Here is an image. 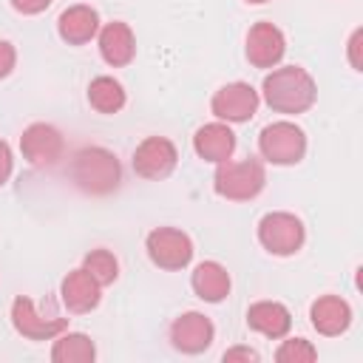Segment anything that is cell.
Returning <instances> with one entry per match:
<instances>
[{
    "instance_id": "obj_1",
    "label": "cell",
    "mask_w": 363,
    "mask_h": 363,
    "mask_svg": "<svg viewBox=\"0 0 363 363\" xmlns=\"http://www.w3.org/2000/svg\"><path fill=\"white\" fill-rule=\"evenodd\" d=\"M261 94L267 105L278 113H303L312 108L318 88H315V79L301 65H284L264 77Z\"/></svg>"
},
{
    "instance_id": "obj_2",
    "label": "cell",
    "mask_w": 363,
    "mask_h": 363,
    "mask_svg": "<svg viewBox=\"0 0 363 363\" xmlns=\"http://www.w3.org/2000/svg\"><path fill=\"white\" fill-rule=\"evenodd\" d=\"M74 184L88 196H108L122 182L119 159L105 147H82L71 164Z\"/></svg>"
},
{
    "instance_id": "obj_3",
    "label": "cell",
    "mask_w": 363,
    "mask_h": 363,
    "mask_svg": "<svg viewBox=\"0 0 363 363\" xmlns=\"http://www.w3.org/2000/svg\"><path fill=\"white\" fill-rule=\"evenodd\" d=\"M264 184H267V173L258 159H241V162L227 159L218 164L213 176L216 193L230 201H250L264 190Z\"/></svg>"
},
{
    "instance_id": "obj_4",
    "label": "cell",
    "mask_w": 363,
    "mask_h": 363,
    "mask_svg": "<svg viewBox=\"0 0 363 363\" xmlns=\"http://www.w3.org/2000/svg\"><path fill=\"white\" fill-rule=\"evenodd\" d=\"M258 150L272 164H298L306 153V133L295 122H272L261 130Z\"/></svg>"
},
{
    "instance_id": "obj_5",
    "label": "cell",
    "mask_w": 363,
    "mask_h": 363,
    "mask_svg": "<svg viewBox=\"0 0 363 363\" xmlns=\"http://www.w3.org/2000/svg\"><path fill=\"white\" fill-rule=\"evenodd\" d=\"M303 224L292 213H267L258 221V241L272 255H295L303 247Z\"/></svg>"
},
{
    "instance_id": "obj_6",
    "label": "cell",
    "mask_w": 363,
    "mask_h": 363,
    "mask_svg": "<svg viewBox=\"0 0 363 363\" xmlns=\"http://www.w3.org/2000/svg\"><path fill=\"white\" fill-rule=\"evenodd\" d=\"M145 250H147L150 261L156 267H162V269H182L193 258L190 235L176 230V227H156L153 233H147Z\"/></svg>"
},
{
    "instance_id": "obj_7",
    "label": "cell",
    "mask_w": 363,
    "mask_h": 363,
    "mask_svg": "<svg viewBox=\"0 0 363 363\" xmlns=\"http://www.w3.org/2000/svg\"><path fill=\"white\" fill-rule=\"evenodd\" d=\"M210 108L221 122H247L258 111V91L250 82H227L213 94Z\"/></svg>"
},
{
    "instance_id": "obj_8",
    "label": "cell",
    "mask_w": 363,
    "mask_h": 363,
    "mask_svg": "<svg viewBox=\"0 0 363 363\" xmlns=\"http://www.w3.org/2000/svg\"><path fill=\"white\" fill-rule=\"evenodd\" d=\"M179 162L176 145L164 136H147L136 150H133V170L142 179H164L173 173Z\"/></svg>"
},
{
    "instance_id": "obj_9",
    "label": "cell",
    "mask_w": 363,
    "mask_h": 363,
    "mask_svg": "<svg viewBox=\"0 0 363 363\" xmlns=\"http://www.w3.org/2000/svg\"><path fill=\"white\" fill-rule=\"evenodd\" d=\"M20 150L34 167H51L62 153V136L54 125L34 122L20 136Z\"/></svg>"
},
{
    "instance_id": "obj_10",
    "label": "cell",
    "mask_w": 363,
    "mask_h": 363,
    "mask_svg": "<svg viewBox=\"0 0 363 363\" xmlns=\"http://www.w3.org/2000/svg\"><path fill=\"white\" fill-rule=\"evenodd\" d=\"M11 323L28 340H51V337H57L68 326L65 318H45V315H40L37 306L31 303V298H26V295L14 298V303H11Z\"/></svg>"
},
{
    "instance_id": "obj_11",
    "label": "cell",
    "mask_w": 363,
    "mask_h": 363,
    "mask_svg": "<svg viewBox=\"0 0 363 363\" xmlns=\"http://www.w3.org/2000/svg\"><path fill=\"white\" fill-rule=\"evenodd\" d=\"M213 323L201 312H184L170 323V343L184 354H201L213 343Z\"/></svg>"
},
{
    "instance_id": "obj_12",
    "label": "cell",
    "mask_w": 363,
    "mask_h": 363,
    "mask_svg": "<svg viewBox=\"0 0 363 363\" xmlns=\"http://www.w3.org/2000/svg\"><path fill=\"white\" fill-rule=\"evenodd\" d=\"M286 51V37L272 23H255L247 34V60L255 68H272Z\"/></svg>"
},
{
    "instance_id": "obj_13",
    "label": "cell",
    "mask_w": 363,
    "mask_h": 363,
    "mask_svg": "<svg viewBox=\"0 0 363 363\" xmlns=\"http://www.w3.org/2000/svg\"><path fill=\"white\" fill-rule=\"evenodd\" d=\"M193 150L199 153V159L204 162H227L235 150V133L224 125V122H210V125H201L193 136Z\"/></svg>"
},
{
    "instance_id": "obj_14",
    "label": "cell",
    "mask_w": 363,
    "mask_h": 363,
    "mask_svg": "<svg viewBox=\"0 0 363 363\" xmlns=\"http://www.w3.org/2000/svg\"><path fill=\"white\" fill-rule=\"evenodd\" d=\"M57 31L68 45H82L99 34V14L85 3L68 6L57 20Z\"/></svg>"
},
{
    "instance_id": "obj_15",
    "label": "cell",
    "mask_w": 363,
    "mask_h": 363,
    "mask_svg": "<svg viewBox=\"0 0 363 363\" xmlns=\"http://www.w3.org/2000/svg\"><path fill=\"white\" fill-rule=\"evenodd\" d=\"M99 284L79 267V269H71L62 284H60V295H62V303L68 306V312H77V315H85L91 312L96 303H99Z\"/></svg>"
},
{
    "instance_id": "obj_16",
    "label": "cell",
    "mask_w": 363,
    "mask_h": 363,
    "mask_svg": "<svg viewBox=\"0 0 363 363\" xmlns=\"http://www.w3.org/2000/svg\"><path fill=\"white\" fill-rule=\"evenodd\" d=\"M99 54L108 65L113 68H122L133 60L136 54V40H133V31L128 23H108L105 28H99Z\"/></svg>"
},
{
    "instance_id": "obj_17",
    "label": "cell",
    "mask_w": 363,
    "mask_h": 363,
    "mask_svg": "<svg viewBox=\"0 0 363 363\" xmlns=\"http://www.w3.org/2000/svg\"><path fill=\"white\" fill-rule=\"evenodd\" d=\"M309 320H312V326L320 335L335 337V335H340V332L349 329V323H352V306L343 298H337V295H323V298H318L312 303Z\"/></svg>"
},
{
    "instance_id": "obj_18",
    "label": "cell",
    "mask_w": 363,
    "mask_h": 363,
    "mask_svg": "<svg viewBox=\"0 0 363 363\" xmlns=\"http://www.w3.org/2000/svg\"><path fill=\"white\" fill-rule=\"evenodd\" d=\"M247 326L255 329V332H261L264 337L278 340V337H284V335L289 332L292 315H289V309H286L284 303H278V301H258V303H252V306L247 309Z\"/></svg>"
},
{
    "instance_id": "obj_19",
    "label": "cell",
    "mask_w": 363,
    "mask_h": 363,
    "mask_svg": "<svg viewBox=\"0 0 363 363\" xmlns=\"http://www.w3.org/2000/svg\"><path fill=\"white\" fill-rule=\"evenodd\" d=\"M190 286L201 301L218 303L230 295V272L218 261H201L190 275Z\"/></svg>"
},
{
    "instance_id": "obj_20",
    "label": "cell",
    "mask_w": 363,
    "mask_h": 363,
    "mask_svg": "<svg viewBox=\"0 0 363 363\" xmlns=\"http://www.w3.org/2000/svg\"><path fill=\"white\" fill-rule=\"evenodd\" d=\"M96 357V346L82 332H65L54 340L51 360L54 363H91Z\"/></svg>"
},
{
    "instance_id": "obj_21",
    "label": "cell",
    "mask_w": 363,
    "mask_h": 363,
    "mask_svg": "<svg viewBox=\"0 0 363 363\" xmlns=\"http://www.w3.org/2000/svg\"><path fill=\"white\" fill-rule=\"evenodd\" d=\"M88 102L99 113H116L125 105V88L113 77H96L88 85Z\"/></svg>"
},
{
    "instance_id": "obj_22",
    "label": "cell",
    "mask_w": 363,
    "mask_h": 363,
    "mask_svg": "<svg viewBox=\"0 0 363 363\" xmlns=\"http://www.w3.org/2000/svg\"><path fill=\"white\" fill-rule=\"evenodd\" d=\"M82 269H85L99 286H108V284H113L116 275H119V261H116V255H113L111 250H91V252L85 255V261H82Z\"/></svg>"
},
{
    "instance_id": "obj_23",
    "label": "cell",
    "mask_w": 363,
    "mask_h": 363,
    "mask_svg": "<svg viewBox=\"0 0 363 363\" xmlns=\"http://www.w3.org/2000/svg\"><path fill=\"white\" fill-rule=\"evenodd\" d=\"M315 357H318V349L309 340H303V337H289L275 352L278 363H312Z\"/></svg>"
},
{
    "instance_id": "obj_24",
    "label": "cell",
    "mask_w": 363,
    "mask_h": 363,
    "mask_svg": "<svg viewBox=\"0 0 363 363\" xmlns=\"http://www.w3.org/2000/svg\"><path fill=\"white\" fill-rule=\"evenodd\" d=\"M14 62H17V51H14V45L6 43V40H0V79L11 74Z\"/></svg>"
},
{
    "instance_id": "obj_25",
    "label": "cell",
    "mask_w": 363,
    "mask_h": 363,
    "mask_svg": "<svg viewBox=\"0 0 363 363\" xmlns=\"http://www.w3.org/2000/svg\"><path fill=\"white\" fill-rule=\"evenodd\" d=\"M235 360H247V363H255L258 360V352L250 349V346H233L224 352V363H235Z\"/></svg>"
},
{
    "instance_id": "obj_26",
    "label": "cell",
    "mask_w": 363,
    "mask_h": 363,
    "mask_svg": "<svg viewBox=\"0 0 363 363\" xmlns=\"http://www.w3.org/2000/svg\"><path fill=\"white\" fill-rule=\"evenodd\" d=\"M11 167H14V159H11V147L0 139V187L9 182L11 176Z\"/></svg>"
},
{
    "instance_id": "obj_27",
    "label": "cell",
    "mask_w": 363,
    "mask_h": 363,
    "mask_svg": "<svg viewBox=\"0 0 363 363\" xmlns=\"http://www.w3.org/2000/svg\"><path fill=\"white\" fill-rule=\"evenodd\" d=\"M11 6L20 11V14H40L51 6V0H11Z\"/></svg>"
},
{
    "instance_id": "obj_28",
    "label": "cell",
    "mask_w": 363,
    "mask_h": 363,
    "mask_svg": "<svg viewBox=\"0 0 363 363\" xmlns=\"http://www.w3.org/2000/svg\"><path fill=\"white\" fill-rule=\"evenodd\" d=\"M360 40H363V31L357 28L352 34V40H349V62H352L354 71H363V62H360Z\"/></svg>"
},
{
    "instance_id": "obj_29",
    "label": "cell",
    "mask_w": 363,
    "mask_h": 363,
    "mask_svg": "<svg viewBox=\"0 0 363 363\" xmlns=\"http://www.w3.org/2000/svg\"><path fill=\"white\" fill-rule=\"evenodd\" d=\"M247 3H267V0H247Z\"/></svg>"
}]
</instances>
